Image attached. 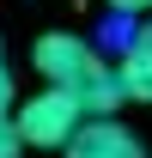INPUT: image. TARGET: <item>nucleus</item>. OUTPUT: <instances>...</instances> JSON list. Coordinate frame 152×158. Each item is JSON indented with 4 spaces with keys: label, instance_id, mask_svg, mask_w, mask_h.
I'll use <instances>...</instances> for the list:
<instances>
[{
    "label": "nucleus",
    "instance_id": "7",
    "mask_svg": "<svg viewBox=\"0 0 152 158\" xmlns=\"http://www.w3.org/2000/svg\"><path fill=\"white\" fill-rule=\"evenodd\" d=\"M110 12H122V19H146L152 0H110Z\"/></svg>",
    "mask_w": 152,
    "mask_h": 158
},
{
    "label": "nucleus",
    "instance_id": "6",
    "mask_svg": "<svg viewBox=\"0 0 152 158\" xmlns=\"http://www.w3.org/2000/svg\"><path fill=\"white\" fill-rule=\"evenodd\" d=\"M19 152H24L19 128H12V122H0V158H19Z\"/></svg>",
    "mask_w": 152,
    "mask_h": 158
},
{
    "label": "nucleus",
    "instance_id": "2",
    "mask_svg": "<svg viewBox=\"0 0 152 158\" xmlns=\"http://www.w3.org/2000/svg\"><path fill=\"white\" fill-rule=\"evenodd\" d=\"M12 128H19L24 152H31V146H37V152H67V146H73V134L85 128V110H79V98H73V91L43 85L37 98H19Z\"/></svg>",
    "mask_w": 152,
    "mask_h": 158
},
{
    "label": "nucleus",
    "instance_id": "3",
    "mask_svg": "<svg viewBox=\"0 0 152 158\" xmlns=\"http://www.w3.org/2000/svg\"><path fill=\"white\" fill-rule=\"evenodd\" d=\"M61 158H146V146H140V134L122 116H97V122H85L73 134V146Z\"/></svg>",
    "mask_w": 152,
    "mask_h": 158
},
{
    "label": "nucleus",
    "instance_id": "4",
    "mask_svg": "<svg viewBox=\"0 0 152 158\" xmlns=\"http://www.w3.org/2000/svg\"><path fill=\"white\" fill-rule=\"evenodd\" d=\"M116 79H122L128 103H152V19L140 24L128 37V49L116 55Z\"/></svg>",
    "mask_w": 152,
    "mask_h": 158
},
{
    "label": "nucleus",
    "instance_id": "1",
    "mask_svg": "<svg viewBox=\"0 0 152 158\" xmlns=\"http://www.w3.org/2000/svg\"><path fill=\"white\" fill-rule=\"evenodd\" d=\"M31 67L43 73V85H61V91H73L79 110H85V122L97 116H116L122 103H128V91H122V79H116V61H103L85 37H73V31H43L37 49H31Z\"/></svg>",
    "mask_w": 152,
    "mask_h": 158
},
{
    "label": "nucleus",
    "instance_id": "5",
    "mask_svg": "<svg viewBox=\"0 0 152 158\" xmlns=\"http://www.w3.org/2000/svg\"><path fill=\"white\" fill-rule=\"evenodd\" d=\"M19 110V85H12V67H6V43H0V122H12Z\"/></svg>",
    "mask_w": 152,
    "mask_h": 158
}]
</instances>
